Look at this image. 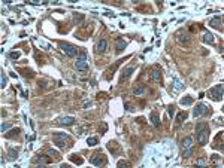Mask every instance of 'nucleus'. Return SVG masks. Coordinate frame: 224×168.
Instances as JSON below:
<instances>
[{
    "label": "nucleus",
    "mask_w": 224,
    "mask_h": 168,
    "mask_svg": "<svg viewBox=\"0 0 224 168\" xmlns=\"http://www.w3.org/2000/svg\"><path fill=\"white\" fill-rule=\"evenodd\" d=\"M209 137V127L205 122H199L196 125V141L199 144H206Z\"/></svg>",
    "instance_id": "f257e3e1"
},
{
    "label": "nucleus",
    "mask_w": 224,
    "mask_h": 168,
    "mask_svg": "<svg viewBox=\"0 0 224 168\" xmlns=\"http://www.w3.org/2000/svg\"><path fill=\"white\" fill-rule=\"evenodd\" d=\"M223 88H224L223 83L215 85L214 88H211V89L208 91V97L214 101H221L223 100Z\"/></svg>",
    "instance_id": "f03ea898"
},
{
    "label": "nucleus",
    "mask_w": 224,
    "mask_h": 168,
    "mask_svg": "<svg viewBox=\"0 0 224 168\" xmlns=\"http://www.w3.org/2000/svg\"><path fill=\"white\" fill-rule=\"evenodd\" d=\"M67 138H69V135L64 134V132H57V134H54V143L60 149H66L67 147V143H66Z\"/></svg>",
    "instance_id": "7ed1b4c3"
},
{
    "label": "nucleus",
    "mask_w": 224,
    "mask_h": 168,
    "mask_svg": "<svg viewBox=\"0 0 224 168\" xmlns=\"http://www.w3.org/2000/svg\"><path fill=\"white\" fill-rule=\"evenodd\" d=\"M60 48H61V51L64 52V54L67 57H75V55H78V48H75L73 45H70V43H60Z\"/></svg>",
    "instance_id": "20e7f679"
},
{
    "label": "nucleus",
    "mask_w": 224,
    "mask_h": 168,
    "mask_svg": "<svg viewBox=\"0 0 224 168\" xmlns=\"http://www.w3.org/2000/svg\"><path fill=\"white\" fill-rule=\"evenodd\" d=\"M90 161H91V164H93V165L100 167V165L105 164V158H103L102 152H96V153H93V156H91Z\"/></svg>",
    "instance_id": "39448f33"
},
{
    "label": "nucleus",
    "mask_w": 224,
    "mask_h": 168,
    "mask_svg": "<svg viewBox=\"0 0 224 168\" xmlns=\"http://www.w3.org/2000/svg\"><path fill=\"white\" fill-rule=\"evenodd\" d=\"M206 112H208V107H206L205 104L199 103L196 106V109L193 110V118H199V116H202V114H206Z\"/></svg>",
    "instance_id": "423d86ee"
},
{
    "label": "nucleus",
    "mask_w": 224,
    "mask_h": 168,
    "mask_svg": "<svg viewBox=\"0 0 224 168\" xmlns=\"http://www.w3.org/2000/svg\"><path fill=\"white\" fill-rule=\"evenodd\" d=\"M209 25L212 28H217V30H221L223 28V16H215V18H212L209 21Z\"/></svg>",
    "instance_id": "0eeeda50"
},
{
    "label": "nucleus",
    "mask_w": 224,
    "mask_h": 168,
    "mask_svg": "<svg viewBox=\"0 0 224 168\" xmlns=\"http://www.w3.org/2000/svg\"><path fill=\"white\" fill-rule=\"evenodd\" d=\"M126 46H127V42L124 40V39H121V37H118L117 40H115V51L118 52H123L124 49H126Z\"/></svg>",
    "instance_id": "6e6552de"
},
{
    "label": "nucleus",
    "mask_w": 224,
    "mask_h": 168,
    "mask_svg": "<svg viewBox=\"0 0 224 168\" xmlns=\"http://www.w3.org/2000/svg\"><path fill=\"white\" fill-rule=\"evenodd\" d=\"M106 48H108V42H106V39H100V40L97 42V45H96V51L99 52V54H102V52H105V51H106Z\"/></svg>",
    "instance_id": "1a4fd4ad"
},
{
    "label": "nucleus",
    "mask_w": 224,
    "mask_h": 168,
    "mask_svg": "<svg viewBox=\"0 0 224 168\" xmlns=\"http://www.w3.org/2000/svg\"><path fill=\"white\" fill-rule=\"evenodd\" d=\"M150 119H151V122H152V125L156 127V128H160L161 127V121H160V116L156 113V112H152L151 114H150Z\"/></svg>",
    "instance_id": "9d476101"
},
{
    "label": "nucleus",
    "mask_w": 224,
    "mask_h": 168,
    "mask_svg": "<svg viewBox=\"0 0 224 168\" xmlns=\"http://www.w3.org/2000/svg\"><path fill=\"white\" fill-rule=\"evenodd\" d=\"M75 122H76V119L72 118V116H64V118H60L58 119L60 125H73Z\"/></svg>",
    "instance_id": "9b49d317"
},
{
    "label": "nucleus",
    "mask_w": 224,
    "mask_h": 168,
    "mask_svg": "<svg viewBox=\"0 0 224 168\" xmlns=\"http://www.w3.org/2000/svg\"><path fill=\"white\" fill-rule=\"evenodd\" d=\"M181 147H182V150L193 147V138H191V137H185V138H182V140H181Z\"/></svg>",
    "instance_id": "f8f14e48"
},
{
    "label": "nucleus",
    "mask_w": 224,
    "mask_h": 168,
    "mask_svg": "<svg viewBox=\"0 0 224 168\" xmlns=\"http://www.w3.org/2000/svg\"><path fill=\"white\" fill-rule=\"evenodd\" d=\"M75 68L78 70V72H85V70H88V63H85V61H76Z\"/></svg>",
    "instance_id": "ddd939ff"
},
{
    "label": "nucleus",
    "mask_w": 224,
    "mask_h": 168,
    "mask_svg": "<svg viewBox=\"0 0 224 168\" xmlns=\"http://www.w3.org/2000/svg\"><path fill=\"white\" fill-rule=\"evenodd\" d=\"M185 118H187V112H179L178 114H176V118H175V122H176V128L182 123L184 121H185Z\"/></svg>",
    "instance_id": "4468645a"
},
{
    "label": "nucleus",
    "mask_w": 224,
    "mask_h": 168,
    "mask_svg": "<svg viewBox=\"0 0 224 168\" xmlns=\"http://www.w3.org/2000/svg\"><path fill=\"white\" fill-rule=\"evenodd\" d=\"M151 81L152 82H160L161 81V72H160V70H152V72H151Z\"/></svg>",
    "instance_id": "2eb2a0df"
},
{
    "label": "nucleus",
    "mask_w": 224,
    "mask_h": 168,
    "mask_svg": "<svg viewBox=\"0 0 224 168\" xmlns=\"http://www.w3.org/2000/svg\"><path fill=\"white\" fill-rule=\"evenodd\" d=\"M76 61H85V63H88V55H87V52H78V55H76Z\"/></svg>",
    "instance_id": "dca6fc26"
},
{
    "label": "nucleus",
    "mask_w": 224,
    "mask_h": 168,
    "mask_svg": "<svg viewBox=\"0 0 224 168\" xmlns=\"http://www.w3.org/2000/svg\"><path fill=\"white\" fill-rule=\"evenodd\" d=\"M72 21H73V24H75V25H79V24L84 21V15H82V14H75Z\"/></svg>",
    "instance_id": "f3484780"
},
{
    "label": "nucleus",
    "mask_w": 224,
    "mask_h": 168,
    "mask_svg": "<svg viewBox=\"0 0 224 168\" xmlns=\"http://www.w3.org/2000/svg\"><path fill=\"white\" fill-rule=\"evenodd\" d=\"M203 42L205 43H214V36H212V33H208V31H206L205 34H203Z\"/></svg>",
    "instance_id": "a211bd4d"
},
{
    "label": "nucleus",
    "mask_w": 224,
    "mask_h": 168,
    "mask_svg": "<svg viewBox=\"0 0 224 168\" xmlns=\"http://www.w3.org/2000/svg\"><path fill=\"white\" fill-rule=\"evenodd\" d=\"M69 159H70V161H72V162H75V164H78V165L84 164V159H82V158H79L78 155H70V158H69Z\"/></svg>",
    "instance_id": "6ab92c4d"
},
{
    "label": "nucleus",
    "mask_w": 224,
    "mask_h": 168,
    "mask_svg": "<svg viewBox=\"0 0 224 168\" xmlns=\"http://www.w3.org/2000/svg\"><path fill=\"white\" fill-rule=\"evenodd\" d=\"M133 72H135V67H127V68L124 70V73H123V77H121V79H128Z\"/></svg>",
    "instance_id": "aec40b11"
},
{
    "label": "nucleus",
    "mask_w": 224,
    "mask_h": 168,
    "mask_svg": "<svg viewBox=\"0 0 224 168\" xmlns=\"http://www.w3.org/2000/svg\"><path fill=\"white\" fill-rule=\"evenodd\" d=\"M133 92H135V95H141V94H143V92H145V85H137L135 89H133Z\"/></svg>",
    "instance_id": "412c9836"
},
{
    "label": "nucleus",
    "mask_w": 224,
    "mask_h": 168,
    "mask_svg": "<svg viewBox=\"0 0 224 168\" xmlns=\"http://www.w3.org/2000/svg\"><path fill=\"white\" fill-rule=\"evenodd\" d=\"M8 156H9L11 161H14V159L16 158V149H14V147H9V149H8Z\"/></svg>",
    "instance_id": "4be33fe9"
},
{
    "label": "nucleus",
    "mask_w": 224,
    "mask_h": 168,
    "mask_svg": "<svg viewBox=\"0 0 224 168\" xmlns=\"http://www.w3.org/2000/svg\"><path fill=\"white\" fill-rule=\"evenodd\" d=\"M36 162L48 164V162H49V158H48V156H44V155H39V156H36Z\"/></svg>",
    "instance_id": "5701e85b"
},
{
    "label": "nucleus",
    "mask_w": 224,
    "mask_h": 168,
    "mask_svg": "<svg viewBox=\"0 0 224 168\" xmlns=\"http://www.w3.org/2000/svg\"><path fill=\"white\" fill-rule=\"evenodd\" d=\"M181 104L182 106H190V104H193V98L191 97H184V98H181Z\"/></svg>",
    "instance_id": "b1692460"
},
{
    "label": "nucleus",
    "mask_w": 224,
    "mask_h": 168,
    "mask_svg": "<svg viewBox=\"0 0 224 168\" xmlns=\"http://www.w3.org/2000/svg\"><path fill=\"white\" fill-rule=\"evenodd\" d=\"M87 144H88V146H96V144H97V138H96V137L87 138Z\"/></svg>",
    "instance_id": "393cba45"
},
{
    "label": "nucleus",
    "mask_w": 224,
    "mask_h": 168,
    "mask_svg": "<svg viewBox=\"0 0 224 168\" xmlns=\"http://www.w3.org/2000/svg\"><path fill=\"white\" fill-rule=\"evenodd\" d=\"M193 155V147H190V149H185L184 152H182V156L184 158H190Z\"/></svg>",
    "instance_id": "a878e982"
},
{
    "label": "nucleus",
    "mask_w": 224,
    "mask_h": 168,
    "mask_svg": "<svg viewBox=\"0 0 224 168\" xmlns=\"http://www.w3.org/2000/svg\"><path fill=\"white\" fill-rule=\"evenodd\" d=\"M46 155H48V156H54V158H58V152H57V150H54V149H48Z\"/></svg>",
    "instance_id": "bb28decb"
},
{
    "label": "nucleus",
    "mask_w": 224,
    "mask_h": 168,
    "mask_svg": "<svg viewBox=\"0 0 224 168\" xmlns=\"http://www.w3.org/2000/svg\"><path fill=\"white\" fill-rule=\"evenodd\" d=\"M196 165H202V167H205V165H208V161L206 159H203V158H199L196 161Z\"/></svg>",
    "instance_id": "cd10ccee"
},
{
    "label": "nucleus",
    "mask_w": 224,
    "mask_h": 168,
    "mask_svg": "<svg viewBox=\"0 0 224 168\" xmlns=\"http://www.w3.org/2000/svg\"><path fill=\"white\" fill-rule=\"evenodd\" d=\"M9 128H11V123H8V122H3V123H2V132L8 131Z\"/></svg>",
    "instance_id": "c85d7f7f"
},
{
    "label": "nucleus",
    "mask_w": 224,
    "mask_h": 168,
    "mask_svg": "<svg viewBox=\"0 0 224 168\" xmlns=\"http://www.w3.org/2000/svg\"><path fill=\"white\" fill-rule=\"evenodd\" d=\"M18 132H20V129H12V131H11V134H5V137H14V135H18Z\"/></svg>",
    "instance_id": "c756f323"
},
{
    "label": "nucleus",
    "mask_w": 224,
    "mask_h": 168,
    "mask_svg": "<svg viewBox=\"0 0 224 168\" xmlns=\"http://www.w3.org/2000/svg\"><path fill=\"white\" fill-rule=\"evenodd\" d=\"M167 112H169V116L172 118V116H173V114H175V106H169Z\"/></svg>",
    "instance_id": "7c9ffc66"
},
{
    "label": "nucleus",
    "mask_w": 224,
    "mask_h": 168,
    "mask_svg": "<svg viewBox=\"0 0 224 168\" xmlns=\"http://www.w3.org/2000/svg\"><path fill=\"white\" fill-rule=\"evenodd\" d=\"M9 57H11V58H14V60H16V58L20 57V52H18V51H16V52H11Z\"/></svg>",
    "instance_id": "2f4dec72"
},
{
    "label": "nucleus",
    "mask_w": 224,
    "mask_h": 168,
    "mask_svg": "<svg viewBox=\"0 0 224 168\" xmlns=\"http://www.w3.org/2000/svg\"><path fill=\"white\" fill-rule=\"evenodd\" d=\"M0 82H2V85H0L2 88L6 86V77H5V73H3V72H2V81H0Z\"/></svg>",
    "instance_id": "473e14b6"
},
{
    "label": "nucleus",
    "mask_w": 224,
    "mask_h": 168,
    "mask_svg": "<svg viewBox=\"0 0 224 168\" xmlns=\"http://www.w3.org/2000/svg\"><path fill=\"white\" fill-rule=\"evenodd\" d=\"M118 167H130V164H128V162H124V161H120V162H118Z\"/></svg>",
    "instance_id": "72a5a7b5"
},
{
    "label": "nucleus",
    "mask_w": 224,
    "mask_h": 168,
    "mask_svg": "<svg viewBox=\"0 0 224 168\" xmlns=\"http://www.w3.org/2000/svg\"><path fill=\"white\" fill-rule=\"evenodd\" d=\"M218 158H220L218 155H212V161H218Z\"/></svg>",
    "instance_id": "f704fd0d"
}]
</instances>
